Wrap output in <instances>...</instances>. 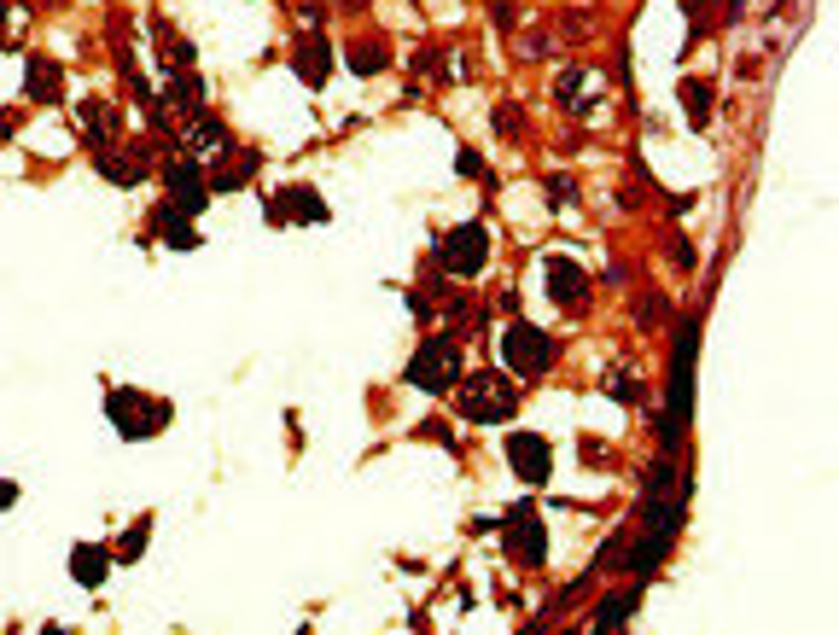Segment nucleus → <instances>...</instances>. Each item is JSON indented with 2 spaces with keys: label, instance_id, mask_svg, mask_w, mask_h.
<instances>
[{
  "label": "nucleus",
  "instance_id": "f257e3e1",
  "mask_svg": "<svg viewBox=\"0 0 839 635\" xmlns=\"http://www.w3.org/2000/svg\"><path fill=\"white\" fill-rule=\"evenodd\" d=\"M455 408L467 426H502L519 408V385L507 373H467V385L455 391Z\"/></svg>",
  "mask_w": 839,
  "mask_h": 635
},
{
  "label": "nucleus",
  "instance_id": "f03ea898",
  "mask_svg": "<svg viewBox=\"0 0 839 635\" xmlns=\"http://www.w3.org/2000/svg\"><path fill=\"white\" fill-rule=\"evenodd\" d=\"M694 350H700V321L688 315V321L676 327L671 408H665V420H659V437H665V449H676V443H682V432H688V391H694Z\"/></svg>",
  "mask_w": 839,
  "mask_h": 635
},
{
  "label": "nucleus",
  "instance_id": "7ed1b4c3",
  "mask_svg": "<svg viewBox=\"0 0 839 635\" xmlns=\"http://www.w3.org/2000/svg\"><path fill=\"white\" fill-rule=\"evenodd\" d=\"M682 513H688V472L676 461H653L647 467V531L676 536Z\"/></svg>",
  "mask_w": 839,
  "mask_h": 635
},
{
  "label": "nucleus",
  "instance_id": "20e7f679",
  "mask_svg": "<svg viewBox=\"0 0 839 635\" xmlns=\"http://www.w3.org/2000/svg\"><path fill=\"white\" fill-rule=\"evenodd\" d=\"M554 105L577 117V123H601L606 117V76L589 65H566L554 76Z\"/></svg>",
  "mask_w": 839,
  "mask_h": 635
},
{
  "label": "nucleus",
  "instance_id": "39448f33",
  "mask_svg": "<svg viewBox=\"0 0 839 635\" xmlns=\"http://www.w3.org/2000/svg\"><path fill=\"white\" fill-rule=\"evenodd\" d=\"M461 379V344L455 338H426L408 362V385L414 391H455Z\"/></svg>",
  "mask_w": 839,
  "mask_h": 635
},
{
  "label": "nucleus",
  "instance_id": "423d86ee",
  "mask_svg": "<svg viewBox=\"0 0 839 635\" xmlns=\"http://www.w3.org/2000/svg\"><path fill=\"white\" fill-rule=\"evenodd\" d=\"M502 362L519 379H537V373L554 368V338L542 333V327H531V321H513L502 333Z\"/></svg>",
  "mask_w": 839,
  "mask_h": 635
},
{
  "label": "nucleus",
  "instance_id": "0eeeda50",
  "mask_svg": "<svg viewBox=\"0 0 839 635\" xmlns=\"http://www.w3.org/2000/svg\"><path fill=\"white\" fill-rule=\"evenodd\" d=\"M437 263L449 268V274H461V280H472L478 268L490 263V228H484V222L449 228V234L437 239Z\"/></svg>",
  "mask_w": 839,
  "mask_h": 635
},
{
  "label": "nucleus",
  "instance_id": "6e6552de",
  "mask_svg": "<svg viewBox=\"0 0 839 635\" xmlns=\"http://www.w3.org/2000/svg\"><path fill=\"white\" fill-rule=\"evenodd\" d=\"M502 542H507V554H513V566H542V554H548V536H542V519H537V507H513L502 519Z\"/></svg>",
  "mask_w": 839,
  "mask_h": 635
},
{
  "label": "nucleus",
  "instance_id": "1a4fd4ad",
  "mask_svg": "<svg viewBox=\"0 0 839 635\" xmlns=\"http://www.w3.org/2000/svg\"><path fill=\"white\" fill-rule=\"evenodd\" d=\"M111 420H117L123 437H152V432H164L169 402H146L140 391H111Z\"/></svg>",
  "mask_w": 839,
  "mask_h": 635
},
{
  "label": "nucleus",
  "instance_id": "9d476101",
  "mask_svg": "<svg viewBox=\"0 0 839 635\" xmlns=\"http://www.w3.org/2000/svg\"><path fill=\"white\" fill-rule=\"evenodd\" d=\"M164 187H169V204H175V210H187V216H199L204 204H210V181L199 175V164H193V158H175V164H164Z\"/></svg>",
  "mask_w": 839,
  "mask_h": 635
},
{
  "label": "nucleus",
  "instance_id": "9b49d317",
  "mask_svg": "<svg viewBox=\"0 0 839 635\" xmlns=\"http://www.w3.org/2000/svg\"><path fill=\"white\" fill-rule=\"evenodd\" d=\"M507 467L519 472L525 484H542V478L554 472V449H548L537 432H513L507 437Z\"/></svg>",
  "mask_w": 839,
  "mask_h": 635
},
{
  "label": "nucleus",
  "instance_id": "f8f14e48",
  "mask_svg": "<svg viewBox=\"0 0 839 635\" xmlns=\"http://www.w3.org/2000/svg\"><path fill=\"white\" fill-rule=\"evenodd\" d=\"M542 280H548V298L577 309V303L589 298V274L571 263V257H542Z\"/></svg>",
  "mask_w": 839,
  "mask_h": 635
},
{
  "label": "nucleus",
  "instance_id": "ddd939ff",
  "mask_svg": "<svg viewBox=\"0 0 839 635\" xmlns=\"http://www.w3.org/2000/svg\"><path fill=\"white\" fill-rule=\"evenodd\" d=\"M269 222H327V199L315 187H280V199H269Z\"/></svg>",
  "mask_w": 839,
  "mask_h": 635
},
{
  "label": "nucleus",
  "instance_id": "4468645a",
  "mask_svg": "<svg viewBox=\"0 0 839 635\" xmlns=\"http://www.w3.org/2000/svg\"><path fill=\"white\" fill-rule=\"evenodd\" d=\"M181 146H187V158H216V152H228V129H222L210 111H187Z\"/></svg>",
  "mask_w": 839,
  "mask_h": 635
},
{
  "label": "nucleus",
  "instance_id": "2eb2a0df",
  "mask_svg": "<svg viewBox=\"0 0 839 635\" xmlns=\"http://www.w3.org/2000/svg\"><path fill=\"white\" fill-rule=\"evenodd\" d=\"M111 560H117V554L100 548V542H76V548H70V577H76L82 589H100L105 577H111Z\"/></svg>",
  "mask_w": 839,
  "mask_h": 635
},
{
  "label": "nucleus",
  "instance_id": "dca6fc26",
  "mask_svg": "<svg viewBox=\"0 0 839 635\" xmlns=\"http://www.w3.org/2000/svg\"><path fill=\"white\" fill-rule=\"evenodd\" d=\"M152 234L164 239V245H175V251H193V245H199L193 216H187V210H175V204H158V210H152Z\"/></svg>",
  "mask_w": 839,
  "mask_h": 635
},
{
  "label": "nucleus",
  "instance_id": "f3484780",
  "mask_svg": "<svg viewBox=\"0 0 839 635\" xmlns=\"http://www.w3.org/2000/svg\"><path fill=\"white\" fill-rule=\"evenodd\" d=\"M94 169H100L105 181H117V187H140V175H146V152H140V146H129V152H111V146H100Z\"/></svg>",
  "mask_w": 839,
  "mask_h": 635
},
{
  "label": "nucleus",
  "instance_id": "a211bd4d",
  "mask_svg": "<svg viewBox=\"0 0 839 635\" xmlns=\"http://www.w3.org/2000/svg\"><path fill=\"white\" fill-rule=\"evenodd\" d=\"M257 169H263V152H257V146H245L239 158L228 152V158L216 164V175H210V193H234V187H245V181H251Z\"/></svg>",
  "mask_w": 839,
  "mask_h": 635
},
{
  "label": "nucleus",
  "instance_id": "6ab92c4d",
  "mask_svg": "<svg viewBox=\"0 0 839 635\" xmlns=\"http://www.w3.org/2000/svg\"><path fill=\"white\" fill-rule=\"evenodd\" d=\"M292 70H298L309 88H321V82L333 76V47H327V41H315V35H309V41H298V53H292Z\"/></svg>",
  "mask_w": 839,
  "mask_h": 635
},
{
  "label": "nucleus",
  "instance_id": "aec40b11",
  "mask_svg": "<svg viewBox=\"0 0 839 635\" xmlns=\"http://www.w3.org/2000/svg\"><path fill=\"white\" fill-rule=\"evenodd\" d=\"M24 88H30V100H59L65 70L53 65V59H30V65H24Z\"/></svg>",
  "mask_w": 839,
  "mask_h": 635
},
{
  "label": "nucleus",
  "instance_id": "412c9836",
  "mask_svg": "<svg viewBox=\"0 0 839 635\" xmlns=\"http://www.w3.org/2000/svg\"><path fill=\"white\" fill-rule=\"evenodd\" d=\"M636 589H618V595H606L601 606H595V630H624L630 624V612H636Z\"/></svg>",
  "mask_w": 839,
  "mask_h": 635
},
{
  "label": "nucleus",
  "instance_id": "4be33fe9",
  "mask_svg": "<svg viewBox=\"0 0 839 635\" xmlns=\"http://www.w3.org/2000/svg\"><path fill=\"white\" fill-rule=\"evenodd\" d=\"M76 123L88 134V146H111V111H105V100H82L76 105Z\"/></svg>",
  "mask_w": 839,
  "mask_h": 635
},
{
  "label": "nucleus",
  "instance_id": "5701e85b",
  "mask_svg": "<svg viewBox=\"0 0 839 635\" xmlns=\"http://www.w3.org/2000/svg\"><path fill=\"white\" fill-rule=\"evenodd\" d=\"M711 100H717V88H711V82H682V117H688L694 129L711 123Z\"/></svg>",
  "mask_w": 839,
  "mask_h": 635
},
{
  "label": "nucleus",
  "instance_id": "b1692460",
  "mask_svg": "<svg viewBox=\"0 0 839 635\" xmlns=\"http://www.w3.org/2000/svg\"><path fill=\"white\" fill-rule=\"evenodd\" d=\"M169 100L181 105V111H204V82L193 70H175V76H169Z\"/></svg>",
  "mask_w": 839,
  "mask_h": 635
},
{
  "label": "nucleus",
  "instance_id": "393cba45",
  "mask_svg": "<svg viewBox=\"0 0 839 635\" xmlns=\"http://www.w3.org/2000/svg\"><path fill=\"white\" fill-rule=\"evenodd\" d=\"M385 65H391L385 41H356V47H350V70H356V76H379Z\"/></svg>",
  "mask_w": 839,
  "mask_h": 635
},
{
  "label": "nucleus",
  "instance_id": "a878e982",
  "mask_svg": "<svg viewBox=\"0 0 839 635\" xmlns=\"http://www.w3.org/2000/svg\"><path fill=\"white\" fill-rule=\"evenodd\" d=\"M542 193H548L554 210H571V204H577V181H571V175H548V181H542Z\"/></svg>",
  "mask_w": 839,
  "mask_h": 635
},
{
  "label": "nucleus",
  "instance_id": "bb28decb",
  "mask_svg": "<svg viewBox=\"0 0 839 635\" xmlns=\"http://www.w3.org/2000/svg\"><path fill=\"white\" fill-rule=\"evenodd\" d=\"M146 542H152V525L140 519V525H129V536H123V548H117V560H140V554H146Z\"/></svg>",
  "mask_w": 839,
  "mask_h": 635
},
{
  "label": "nucleus",
  "instance_id": "cd10ccee",
  "mask_svg": "<svg viewBox=\"0 0 839 635\" xmlns=\"http://www.w3.org/2000/svg\"><path fill=\"white\" fill-rule=\"evenodd\" d=\"M612 397L618 402H647V385H641L636 373H618V379H612Z\"/></svg>",
  "mask_w": 839,
  "mask_h": 635
},
{
  "label": "nucleus",
  "instance_id": "c85d7f7f",
  "mask_svg": "<svg viewBox=\"0 0 839 635\" xmlns=\"http://www.w3.org/2000/svg\"><path fill=\"white\" fill-rule=\"evenodd\" d=\"M408 65L420 70V76H443V47H420V53H414Z\"/></svg>",
  "mask_w": 839,
  "mask_h": 635
},
{
  "label": "nucleus",
  "instance_id": "c756f323",
  "mask_svg": "<svg viewBox=\"0 0 839 635\" xmlns=\"http://www.w3.org/2000/svg\"><path fill=\"white\" fill-rule=\"evenodd\" d=\"M490 123H496V134H519V105H496Z\"/></svg>",
  "mask_w": 839,
  "mask_h": 635
},
{
  "label": "nucleus",
  "instance_id": "7c9ffc66",
  "mask_svg": "<svg viewBox=\"0 0 839 635\" xmlns=\"http://www.w3.org/2000/svg\"><path fill=\"white\" fill-rule=\"evenodd\" d=\"M18 24H24V12H18L12 0H0V41H6V35L18 30Z\"/></svg>",
  "mask_w": 839,
  "mask_h": 635
},
{
  "label": "nucleus",
  "instance_id": "2f4dec72",
  "mask_svg": "<svg viewBox=\"0 0 839 635\" xmlns=\"http://www.w3.org/2000/svg\"><path fill=\"white\" fill-rule=\"evenodd\" d=\"M455 169H461V175H484V158H478V152H461V158H455Z\"/></svg>",
  "mask_w": 839,
  "mask_h": 635
},
{
  "label": "nucleus",
  "instance_id": "473e14b6",
  "mask_svg": "<svg viewBox=\"0 0 839 635\" xmlns=\"http://www.w3.org/2000/svg\"><path fill=\"white\" fill-rule=\"evenodd\" d=\"M298 18H303V30H315V24H321V18H327V12H321V6H315V0H309V6H298Z\"/></svg>",
  "mask_w": 839,
  "mask_h": 635
},
{
  "label": "nucleus",
  "instance_id": "72a5a7b5",
  "mask_svg": "<svg viewBox=\"0 0 839 635\" xmlns=\"http://www.w3.org/2000/svg\"><path fill=\"white\" fill-rule=\"evenodd\" d=\"M18 502V484H0V507H12Z\"/></svg>",
  "mask_w": 839,
  "mask_h": 635
},
{
  "label": "nucleus",
  "instance_id": "f704fd0d",
  "mask_svg": "<svg viewBox=\"0 0 839 635\" xmlns=\"http://www.w3.org/2000/svg\"><path fill=\"white\" fill-rule=\"evenodd\" d=\"M6 140H12V117H6V111H0V146H6Z\"/></svg>",
  "mask_w": 839,
  "mask_h": 635
},
{
  "label": "nucleus",
  "instance_id": "c9c22d12",
  "mask_svg": "<svg viewBox=\"0 0 839 635\" xmlns=\"http://www.w3.org/2000/svg\"><path fill=\"white\" fill-rule=\"evenodd\" d=\"M362 6H368V0H344V12H362Z\"/></svg>",
  "mask_w": 839,
  "mask_h": 635
}]
</instances>
